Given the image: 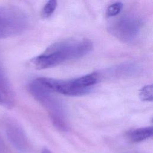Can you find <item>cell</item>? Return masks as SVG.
<instances>
[{
  "instance_id": "obj_1",
  "label": "cell",
  "mask_w": 153,
  "mask_h": 153,
  "mask_svg": "<svg viewBox=\"0 0 153 153\" xmlns=\"http://www.w3.org/2000/svg\"><path fill=\"white\" fill-rule=\"evenodd\" d=\"M93 48V42L86 38L64 39L51 44L42 54L33 58L30 63L37 69L50 68L84 57Z\"/></svg>"
},
{
  "instance_id": "obj_7",
  "label": "cell",
  "mask_w": 153,
  "mask_h": 153,
  "mask_svg": "<svg viewBox=\"0 0 153 153\" xmlns=\"http://www.w3.org/2000/svg\"><path fill=\"white\" fill-rule=\"evenodd\" d=\"M7 134L14 146L20 152L27 151V140L22 128L16 123H10L7 126Z\"/></svg>"
},
{
  "instance_id": "obj_11",
  "label": "cell",
  "mask_w": 153,
  "mask_h": 153,
  "mask_svg": "<svg viewBox=\"0 0 153 153\" xmlns=\"http://www.w3.org/2000/svg\"><path fill=\"white\" fill-rule=\"evenodd\" d=\"M57 7V2L54 0L48 1L44 5L42 11V16L44 18H48L55 11Z\"/></svg>"
},
{
  "instance_id": "obj_13",
  "label": "cell",
  "mask_w": 153,
  "mask_h": 153,
  "mask_svg": "<svg viewBox=\"0 0 153 153\" xmlns=\"http://www.w3.org/2000/svg\"><path fill=\"white\" fill-rule=\"evenodd\" d=\"M41 153H51V152L48 149H47V148H44L42 150Z\"/></svg>"
},
{
  "instance_id": "obj_2",
  "label": "cell",
  "mask_w": 153,
  "mask_h": 153,
  "mask_svg": "<svg viewBox=\"0 0 153 153\" xmlns=\"http://www.w3.org/2000/svg\"><path fill=\"white\" fill-rule=\"evenodd\" d=\"M99 78L97 74L92 73L71 80H59L47 77H39L36 80L51 92L65 96H78L90 92L98 82Z\"/></svg>"
},
{
  "instance_id": "obj_3",
  "label": "cell",
  "mask_w": 153,
  "mask_h": 153,
  "mask_svg": "<svg viewBox=\"0 0 153 153\" xmlns=\"http://www.w3.org/2000/svg\"><path fill=\"white\" fill-rule=\"evenodd\" d=\"M27 87L30 94L47 111L53 125L60 131H67L68 123L65 109L53 92L41 85L36 79L31 81Z\"/></svg>"
},
{
  "instance_id": "obj_12",
  "label": "cell",
  "mask_w": 153,
  "mask_h": 153,
  "mask_svg": "<svg viewBox=\"0 0 153 153\" xmlns=\"http://www.w3.org/2000/svg\"><path fill=\"white\" fill-rule=\"evenodd\" d=\"M123 7V4L121 2H116L111 4L106 10V16L108 17H114L118 14Z\"/></svg>"
},
{
  "instance_id": "obj_4",
  "label": "cell",
  "mask_w": 153,
  "mask_h": 153,
  "mask_svg": "<svg viewBox=\"0 0 153 153\" xmlns=\"http://www.w3.org/2000/svg\"><path fill=\"white\" fill-rule=\"evenodd\" d=\"M29 24L27 14L19 7L11 5L0 6V39L22 33Z\"/></svg>"
},
{
  "instance_id": "obj_10",
  "label": "cell",
  "mask_w": 153,
  "mask_h": 153,
  "mask_svg": "<svg viewBox=\"0 0 153 153\" xmlns=\"http://www.w3.org/2000/svg\"><path fill=\"white\" fill-rule=\"evenodd\" d=\"M139 96L143 101H152L153 97L152 85H146L143 86L139 91Z\"/></svg>"
},
{
  "instance_id": "obj_6",
  "label": "cell",
  "mask_w": 153,
  "mask_h": 153,
  "mask_svg": "<svg viewBox=\"0 0 153 153\" xmlns=\"http://www.w3.org/2000/svg\"><path fill=\"white\" fill-rule=\"evenodd\" d=\"M14 90L5 71L0 62V106L11 109L15 105Z\"/></svg>"
},
{
  "instance_id": "obj_5",
  "label": "cell",
  "mask_w": 153,
  "mask_h": 153,
  "mask_svg": "<svg viewBox=\"0 0 153 153\" xmlns=\"http://www.w3.org/2000/svg\"><path fill=\"white\" fill-rule=\"evenodd\" d=\"M142 26L140 19L133 14H126L110 24L109 32L123 42L129 43L138 36Z\"/></svg>"
},
{
  "instance_id": "obj_9",
  "label": "cell",
  "mask_w": 153,
  "mask_h": 153,
  "mask_svg": "<svg viewBox=\"0 0 153 153\" xmlns=\"http://www.w3.org/2000/svg\"><path fill=\"white\" fill-rule=\"evenodd\" d=\"M137 66L132 63H126L117 66L112 70V73L117 76H124L130 75L136 72Z\"/></svg>"
},
{
  "instance_id": "obj_8",
  "label": "cell",
  "mask_w": 153,
  "mask_h": 153,
  "mask_svg": "<svg viewBox=\"0 0 153 153\" xmlns=\"http://www.w3.org/2000/svg\"><path fill=\"white\" fill-rule=\"evenodd\" d=\"M152 127H145L136 128L129 133V138L133 142H140L146 140L152 136Z\"/></svg>"
}]
</instances>
